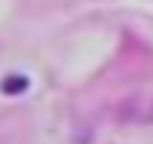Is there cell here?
<instances>
[{
    "label": "cell",
    "mask_w": 153,
    "mask_h": 144,
    "mask_svg": "<svg viewBox=\"0 0 153 144\" xmlns=\"http://www.w3.org/2000/svg\"><path fill=\"white\" fill-rule=\"evenodd\" d=\"M28 89V80H6V92H22Z\"/></svg>",
    "instance_id": "6da1fadb"
}]
</instances>
